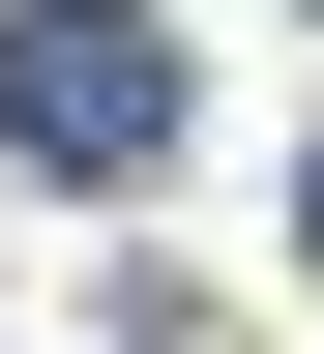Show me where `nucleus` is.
Instances as JSON below:
<instances>
[{
	"instance_id": "nucleus-1",
	"label": "nucleus",
	"mask_w": 324,
	"mask_h": 354,
	"mask_svg": "<svg viewBox=\"0 0 324 354\" xmlns=\"http://www.w3.org/2000/svg\"><path fill=\"white\" fill-rule=\"evenodd\" d=\"M0 177H59V207L177 177V30L148 0H0Z\"/></svg>"
},
{
	"instance_id": "nucleus-2",
	"label": "nucleus",
	"mask_w": 324,
	"mask_h": 354,
	"mask_svg": "<svg viewBox=\"0 0 324 354\" xmlns=\"http://www.w3.org/2000/svg\"><path fill=\"white\" fill-rule=\"evenodd\" d=\"M295 266H324V148H295Z\"/></svg>"
}]
</instances>
